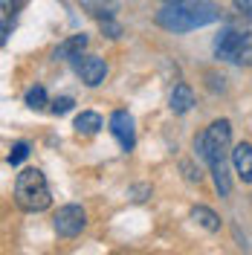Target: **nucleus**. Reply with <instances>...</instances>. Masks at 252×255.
Here are the masks:
<instances>
[{
    "label": "nucleus",
    "mask_w": 252,
    "mask_h": 255,
    "mask_svg": "<svg viewBox=\"0 0 252 255\" xmlns=\"http://www.w3.org/2000/svg\"><path fill=\"white\" fill-rule=\"evenodd\" d=\"M229 139H232L229 119H215L200 136H194V151L209 165L221 197H226L232 191V183H229V174H226V148H229Z\"/></svg>",
    "instance_id": "1"
},
{
    "label": "nucleus",
    "mask_w": 252,
    "mask_h": 255,
    "mask_svg": "<svg viewBox=\"0 0 252 255\" xmlns=\"http://www.w3.org/2000/svg\"><path fill=\"white\" fill-rule=\"evenodd\" d=\"M154 20L165 32L183 35V32L218 23L221 20V6L212 3V0H171L168 6H162L154 15Z\"/></svg>",
    "instance_id": "2"
},
{
    "label": "nucleus",
    "mask_w": 252,
    "mask_h": 255,
    "mask_svg": "<svg viewBox=\"0 0 252 255\" xmlns=\"http://www.w3.org/2000/svg\"><path fill=\"white\" fill-rule=\"evenodd\" d=\"M15 203L23 212H44L52 203L47 177L38 168H23L15 180Z\"/></svg>",
    "instance_id": "3"
},
{
    "label": "nucleus",
    "mask_w": 252,
    "mask_h": 255,
    "mask_svg": "<svg viewBox=\"0 0 252 255\" xmlns=\"http://www.w3.org/2000/svg\"><path fill=\"white\" fill-rule=\"evenodd\" d=\"M52 226H55V232L61 238H76L87 226V212L81 206H76V203H67V206H61L52 215Z\"/></svg>",
    "instance_id": "4"
},
{
    "label": "nucleus",
    "mask_w": 252,
    "mask_h": 255,
    "mask_svg": "<svg viewBox=\"0 0 252 255\" xmlns=\"http://www.w3.org/2000/svg\"><path fill=\"white\" fill-rule=\"evenodd\" d=\"M73 70H76V76H79L87 87H99L102 81L108 79V61L105 58H99V55H84L81 52L79 58H73Z\"/></svg>",
    "instance_id": "5"
},
{
    "label": "nucleus",
    "mask_w": 252,
    "mask_h": 255,
    "mask_svg": "<svg viewBox=\"0 0 252 255\" xmlns=\"http://www.w3.org/2000/svg\"><path fill=\"white\" fill-rule=\"evenodd\" d=\"M111 133L116 136V142L122 145V151H133L136 145V130H133V119L127 111H116L111 116Z\"/></svg>",
    "instance_id": "6"
},
{
    "label": "nucleus",
    "mask_w": 252,
    "mask_h": 255,
    "mask_svg": "<svg viewBox=\"0 0 252 255\" xmlns=\"http://www.w3.org/2000/svg\"><path fill=\"white\" fill-rule=\"evenodd\" d=\"M241 41H244V32L226 26V29L215 38V55H218L221 61H232L235 52H238V47H241Z\"/></svg>",
    "instance_id": "7"
},
{
    "label": "nucleus",
    "mask_w": 252,
    "mask_h": 255,
    "mask_svg": "<svg viewBox=\"0 0 252 255\" xmlns=\"http://www.w3.org/2000/svg\"><path fill=\"white\" fill-rule=\"evenodd\" d=\"M87 44H90V38L81 32V35H70V38H64L61 44L55 47V52H52V58L55 61H73V58H79L81 52L87 49Z\"/></svg>",
    "instance_id": "8"
},
{
    "label": "nucleus",
    "mask_w": 252,
    "mask_h": 255,
    "mask_svg": "<svg viewBox=\"0 0 252 255\" xmlns=\"http://www.w3.org/2000/svg\"><path fill=\"white\" fill-rule=\"evenodd\" d=\"M232 165H235L238 177L244 183H252V145L250 142H238L232 151Z\"/></svg>",
    "instance_id": "9"
},
{
    "label": "nucleus",
    "mask_w": 252,
    "mask_h": 255,
    "mask_svg": "<svg viewBox=\"0 0 252 255\" xmlns=\"http://www.w3.org/2000/svg\"><path fill=\"white\" fill-rule=\"evenodd\" d=\"M168 108H171V113H189L194 108V90L189 84H177L168 96Z\"/></svg>",
    "instance_id": "10"
},
{
    "label": "nucleus",
    "mask_w": 252,
    "mask_h": 255,
    "mask_svg": "<svg viewBox=\"0 0 252 255\" xmlns=\"http://www.w3.org/2000/svg\"><path fill=\"white\" fill-rule=\"evenodd\" d=\"M76 133L79 136H93V133H99V128H102V116L96 111H84L76 116Z\"/></svg>",
    "instance_id": "11"
},
{
    "label": "nucleus",
    "mask_w": 252,
    "mask_h": 255,
    "mask_svg": "<svg viewBox=\"0 0 252 255\" xmlns=\"http://www.w3.org/2000/svg\"><path fill=\"white\" fill-rule=\"evenodd\" d=\"M191 221H197L203 229H209V232H218V229H221V218H218L212 209H206V206H194L191 209Z\"/></svg>",
    "instance_id": "12"
},
{
    "label": "nucleus",
    "mask_w": 252,
    "mask_h": 255,
    "mask_svg": "<svg viewBox=\"0 0 252 255\" xmlns=\"http://www.w3.org/2000/svg\"><path fill=\"white\" fill-rule=\"evenodd\" d=\"M23 102H26V108H32V111H44V108L49 105L47 90H44L41 84H35V87H29V90H26V96H23Z\"/></svg>",
    "instance_id": "13"
},
{
    "label": "nucleus",
    "mask_w": 252,
    "mask_h": 255,
    "mask_svg": "<svg viewBox=\"0 0 252 255\" xmlns=\"http://www.w3.org/2000/svg\"><path fill=\"white\" fill-rule=\"evenodd\" d=\"M232 64H252V32H244V41H241V47H238L235 58H232Z\"/></svg>",
    "instance_id": "14"
},
{
    "label": "nucleus",
    "mask_w": 252,
    "mask_h": 255,
    "mask_svg": "<svg viewBox=\"0 0 252 255\" xmlns=\"http://www.w3.org/2000/svg\"><path fill=\"white\" fill-rule=\"evenodd\" d=\"M26 157H29V145L26 142H15L12 145V151H9V157H6V162H9V165H20Z\"/></svg>",
    "instance_id": "15"
},
{
    "label": "nucleus",
    "mask_w": 252,
    "mask_h": 255,
    "mask_svg": "<svg viewBox=\"0 0 252 255\" xmlns=\"http://www.w3.org/2000/svg\"><path fill=\"white\" fill-rule=\"evenodd\" d=\"M73 105H76V102H73L70 96H61V99L49 102V111L55 113V116H64V113H70V111H73Z\"/></svg>",
    "instance_id": "16"
},
{
    "label": "nucleus",
    "mask_w": 252,
    "mask_h": 255,
    "mask_svg": "<svg viewBox=\"0 0 252 255\" xmlns=\"http://www.w3.org/2000/svg\"><path fill=\"white\" fill-rule=\"evenodd\" d=\"M102 32H105L108 38H119V35H122V26H119L113 17H102Z\"/></svg>",
    "instance_id": "17"
},
{
    "label": "nucleus",
    "mask_w": 252,
    "mask_h": 255,
    "mask_svg": "<svg viewBox=\"0 0 252 255\" xmlns=\"http://www.w3.org/2000/svg\"><path fill=\"white\" fill-rule=\"evenodd\" d=\"M23 6V0H0V9H3V20L15 17V12Z\"/></svg>",
    "instance_id": "18"
},
{
    "label": "nucleus",
    "mask_w": 252,
    "mask_h": 255,
    "mask_svg": "<svg viewBox=\"0 0 252 255\" xmlns=\"http://www.w3.org/2000/svg\"><path fill=\"white\" fill-rule=\"evenodd\" d=\"M232 6H235L238 12H244V15L252 12V0H232Z\"/></svg>",
    "instance_id": "19"
},
{
    "label": "nucleus",
    "mask_w": 252,
    "mask_h": 255,
    "mask_svg": "<svg viewBox=\"0 0 252 255\" xmlns=\"http://www.w3.org/2000/svg\"><path fill=\"white\" fill-rule=\"evenodd\" d=\"M79 3H81V6H87V9H90L96 17L102 15V6H99V0H79Z\"/></svg>",
    "instance_id": "20"
},
{
    "label": "nucleus",
    "mask_w": 252,
    "mask_h": 255,
    "mask_svg": "<svg viewBox=\"0 0 252 255\" xmlns=\"http://www.w3.org/2000/svg\"><path fill=\"white\" fill-rule=\"evenodd\" d=\"M165 3H171V0H165Z\"/></svg>",
    "instance_id": "21"
}]
</instances>
